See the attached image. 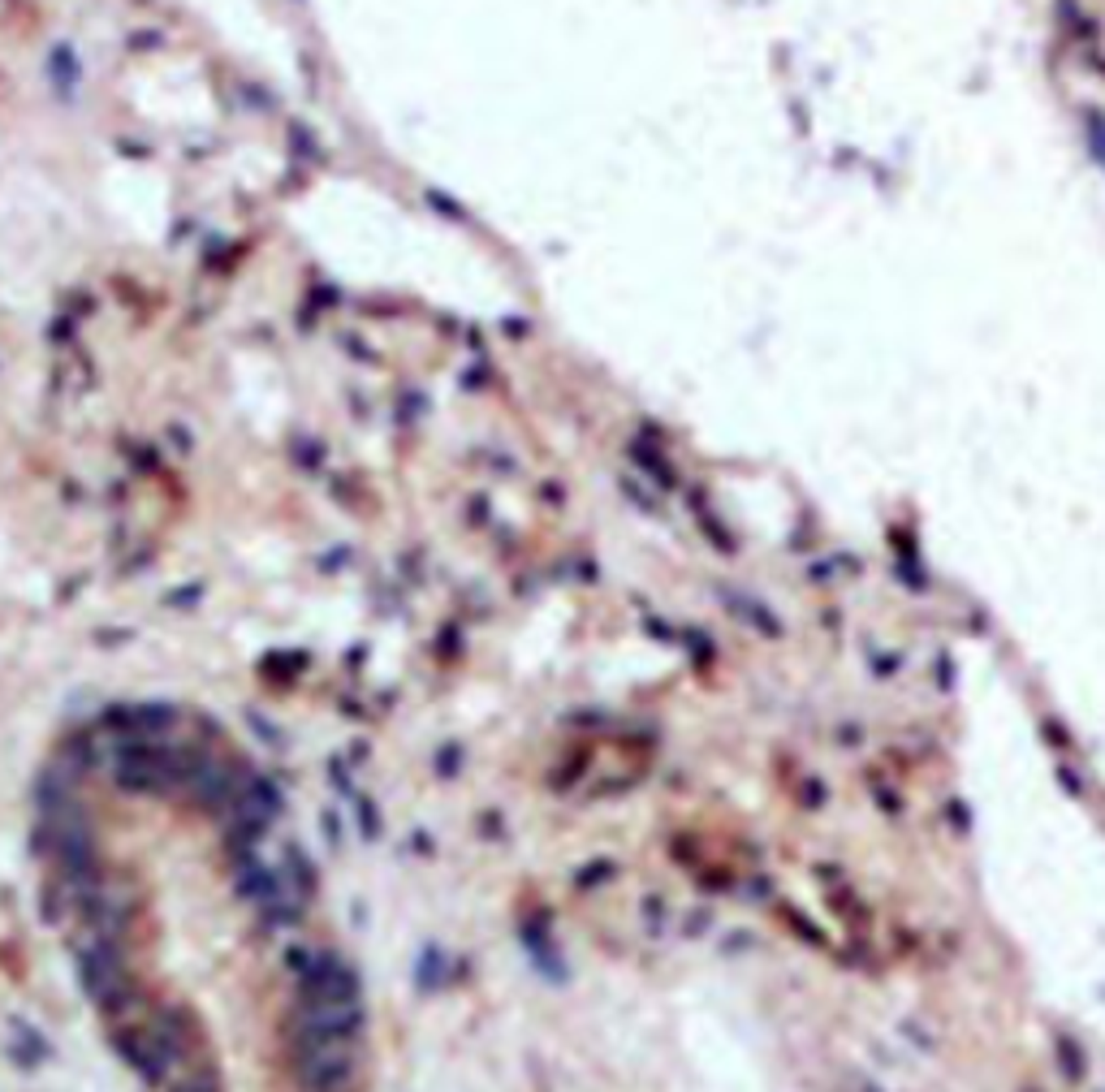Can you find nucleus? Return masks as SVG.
Wrapping results in <instances>:
<instances>
[{"mask_svg":"<svg viewBox=\"0 0 1105 1092\" xmlns=\"http://www.w3.org/2000/svg\"><path fill=\"white\" fill-rule=\"evenodd\" d=\"M294 1075L303 1092H350L358 1079V1036H294Z\"/></svg>","mask_w":1105,"mask_h":1092,"instance_id":"2","label":"nucleus"},{"mask_svg":"<svg viewBox=\"0 0 1105 1092\" xmlns=\"http://www.w3.org/2000/svg\"><path fill=\"white\" fill-rule=\"evenodd\" d=\"M363 1028V989L350 963L315 959L303 976L294 1006V1036H358Z\"/></svg>","mask_w":1105,"mask_h":1092,"instance_id":"1","label":"nucleus"}]
</instances>
